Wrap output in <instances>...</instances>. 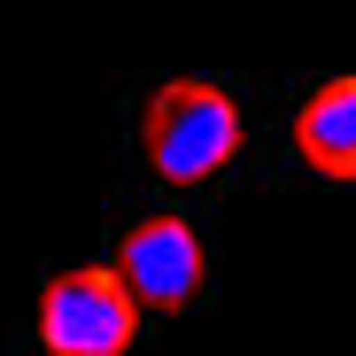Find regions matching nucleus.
<instances>
[{
    "instance_id": "f257e3e1",
    "label": "nucleus",
    "mask_w": 356,
    "mask_h": 356,
    "mask_svg": "<svg viewBox=\"0 0 356 356\" xmlns=\"http://www.w3.org/2000/svg\"><path fill=\"white\" fill-rule=\"evenodd\" d=\"M140 147H147L155 178L202 186V178H217L241 155V108H232V93L209 86V78H170L140 108Z\"/></svg>"
},
{
    "instance_id": "f03ea898",
    "label": "nucleus",
    "mask_w": 356,
    "mask_h": 356,
    "mask_svg": "<svg viewBox=\"0 0 356 356\" xmlns=\"http://www.w3.org/2000/svg\"><path fill=\"white\" fill-rule=\"evenodd\" d=\"M140 333V302L124 294V279L86 264L39 286V341L47 356H124Z\"/></svg>"
},
{
    "instance_id": "7ed1b4c3",
    "label": "nucleus",
    "mask_w": 356,
    "mask_h": 356,
    "mask_svg": "<svg viewBox=\"0 0 356 356\" xmlns=\"http://www.w3.org/2000/svg\"><path fill=\"white\" fill-rule=\"evenodd\" d=\"M108 271L124 279V294L140 310H186L202 294V279H209V248H202V232L186 217H140Z\"/></svg>"
},
{
    "instance_id": "20e7f679",
    "label": "nucleus",
    "mask_w": 356,
    "mask_h": 356,
    "mask_svg": "<svg viewBox=\"0 0 356 356\" xmlns=\"http://www.w3.org/2000/svg\"><path fill=\"white\" fill-rule=\"evenodd\" d=\"M294 147L318 178H356V70L348 78H325L302 116H294Z\"/></svg>"
}]
</instances>
